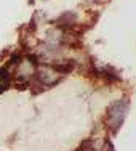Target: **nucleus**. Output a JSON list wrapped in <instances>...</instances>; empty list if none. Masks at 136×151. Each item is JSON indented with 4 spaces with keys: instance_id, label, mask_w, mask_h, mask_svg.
<instances>
[{
    "instance_id": "nucleus-1",
    "label": "nucleus",
    "mask_w": 136,
    "mask_h": 151,
    "mask_svg": "<svg viewBox=\"0 0 136 151\" xmlns=\"http://www.w3.org/2000/svg\"><path fill=\"white\" fill-rule=\"evenodd\" d=\"M125 114H127V101H125V100L115 101L112 106H110V111H109V127H110V132L115 134V132L120 129V125L123 124Z\"/></svg>"
},
{
    "instance_id": "nucleus-2",
    "label": "nucleus",
    "mask_w": 136,
    "mask_h": 151,
    "mask_svg": "<svg viewBox=\"0 0 136 151\" xmlns=\"http://www.w3.org/2000/svg\"><path fill=\"white\" fill-rule=\"evenodd\" d=\"M74 61H64V63H55V64H51V69L53 71H56V73H59V74H69L70 71L74 69Z\"/></svg>"
}]
</instances>
